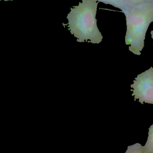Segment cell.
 I'll return each mask as SVG.
<instances>
[{
	"label": "cell",
	"instance_id": "cell-1",
	"mask_svg": "<svg viewBox=\"0 0 153 153\" xmlns=\"http://www.w3.org/2000/svg\"><path fill=\"white\" fill-rule=\"evenodd\" d=\"M99 2L82 0L78 5L71 8L67 14L68 30L79 42L84 41L99 44L103 36L98 28L96 19Z\"/></svg>",
	"mask_w": 153,
	"mask_h": 153
},
{
	"label": "cell",
	"instance_id": "cell-2",
	"mask_svg": "<svg viewBox=\"0 0 153 153\" xmlns=\"http://www.w3.org/2000/svg\"><path fill=\"white\" fill-rule=\"evenodd\" d=\"M122 12L126 21V45L129 46L130 52L140 55L144 47L147 30L153 22V1L140 5H128Z\"/></svg>",
	"mask_w": 153,
	"mask_h": 153
},
{
	"label": "cell",
	"instance_id": "cell-3",
	"mask_svg": "<svg viewBox=\"0 0 153 153\" xmlns=\"http://www.w3.org/2000/svg\"><path fill=\"white\" fill-rule=\"evenodd\" d=\"M131 87L135 101L137 99L142 104L145 102L153 104V67L138 74Z\"/></svg>",
	"mask_w": 153,
	"mask_h": 153
},
{
	"label": "cell",
	"instance_id": "cell-4",
	"mask_svg": "<svg viewBox=\"0 0 153 153\" xmlns=\"http://www.w3.org/2000/svg\"><path fill=\"white\" fill-rule=\"evenodd\" d=\"M107 4H110L123 11L128 6L126 0H94Z\"/></svg>",
	"mask_w": 153,
	"mask_h": 153
},
{
	"label": "cell",
	"instance_id": "cell-5",
	"mask_svg": "<svg viewBox=\"0 0 153 153\" xmlns=\"http://www.w3.org/2000/svg\"><path fill=\"white\" fill-rule=\"evenodd\" d=\"M142 151L143 153H153V124L149 128L148 138Z\"/></svg>",
	"mask_w": 153,
	"mask_h": 153
},
{
	"label": "cell",
	"instance_id": "cell-6",
	"mask_svg": "<svg viewBox=\"0 0 153 153\" xmlns=\"http://www.w3.org/2000/svg\"><path fill=\"white\" fill-rule=\"evenodd\" d=\"M143 146L141 144L138 143L129 146L128 147L125 153H143L142 151Z\"/></svg>",
	"mask_w": 153,
	"mask_h": 153
},
{
	"label": "cell",
	"instance_id": "cell-7",
	"mask_svg": "<svg viewBox=\"0 0 153 153\" xmlns=\"http://www.w3.org/2000/svg\"><path fill=\"white\" fill-rule=\"evenodd\" d=\"M129 6L140 5L152 1V0H126Z\"/></svg>",
	"mask_w": 153,
	"mask_h": 153
},
{
	"label": "cell",
	"instance_id": "cell-8",
	"mask_svg": "<svg viewBox=\"0 0 153 153\" xmlns=\"http://www.w3.org/2000/svg\"><path fill=\"white\" fill-rule=\"evenodd\" d=\"M151 35H152V37L153 40V30H152V31H151Z\"/></svg>",
	"mask_w": 153,
	"mask_h": 153
},
{
	"label": "cell",
	"instance_id": "cell-9",
	"mask_svg": "<svg viewBox=\"0 0 153 153\" xmlns=\"http://www.w3.org/2000/svg\"><path fill=\"white\" fill-rule=\"evenodd\" d=\"M1 1V0H0V1ZM4 1H12L13 0H4Z\"/></svg>",
	"mask_w": 153,
	"mask_h": 153
},
{
	"label": "cell",
	"instance_id": "cell-10",
	"mask_svg": "<svg viewBox=\"0 0 153 153\" xmlns=\"http://www.w3.org/2000/svg\"><path fill=\"white\" fill-rule=\"evenodd\" d=\"M152 1H153V0H152Z\"/></svg>",
	"mask_w": 153,
	"mask_h": 153
}]
</instances>
